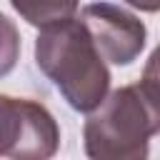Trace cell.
<instances>
[{
	"mask_svg": "<svg viewBox=\"0 0 160 160\" xmlns=\"http://www.w3.org/2000/svg\"><path fill=\"white\" fill-rule=\"evenodd\" d=\"M160 132V95L145 82L112 90L85 120L88 160H148L150 138Z\"/></svg>",
	"mask_w": 160,
	"mask_h": 160,
	"instance_id": "1",
	"label": "cell"
},
{
	"mask_svg": "<svg viewBox=\"0 0 160 160\" xmlns=\"http://www.w3.org/2000/svg\"><path fill=\"white\" fill-rule=\"evenodd\" d=\"M35 62L55 82L70 108L92 112L110 88V70L80 20H65L40 30Z\"/></svg>",
	"mask_w": 160,
	"mask_h": 160,
	"instance_id": "2",
	"label": "cell"
},
{
	"mask_svg": "<svg viewBox=\"0 0 160 160\" xmlns=\"http://www.w3.org/2000/svg\"><path fill=\"white\" fill-rule=\"evenodd\" d=\"M60 148V128L52 112L28 98L0 95V158L50 160Z\"/></svg>",
	"mask_w": 160,
	"mask_h": 160,
	"instance_id": "3",
	"label": "cell"
},
{
	"mask_svg": "<svg viewBox=\"0 0 160 160\" xmlns=\"http://www.w3.org/2000/svg\"><path fill=\"white\" fill-rule=\"evenodd\" d=\"M95 42L102 60L115 65H130L145 48L148 30L140 18L112 5V2H92L85 5L80 20Z\"/></svg>",
	"mask_w": 160,
	"mask_h": 160,
	"instance_id": "4",
	"label": "cell"
},
{
	"mask_svg": "<svg viewBox=\"0 0 160 160\" xmlns=\"http://www.w3.org/2000/svg\"><path fill=\"white\" fill-rule=\"evenodd\" d=\"M15 12L35 28H50L65 20H72L80 0H10Z\"/></svg>",
	"mask_w": 160,
	"mask_h": 160,
	"instance_id": "5",
	"label": "cell"
},
{
	"mask_svg": "<svg viewBox=\"0 0 160 160\" xmlns=\"http://www.w3.org/2000/svg\"><path fill=\"white\" fill-rule=\"evenodd\" d=\"M20 58V32L15 22L0 12V78H5Z\"/></svg>",
	"mask_w": 160,
	"mask_h": 160,
	"instance_id": "6",
	"label": "cell"
},
{
	"mask_svg": "<svg viewBox=\"0 0 160 160\" xmlns=\"http://www.w3.org/2000/svg\"><path fill=\"white\" fill-rule=\"evenodd\" d=\"M140 82H145L150 90H155L160 95V45L150 52L148 62H145V70H142V78Z\"/></svg>",
	"mask_w": 160,
	"mask_h": 160,
	"instance_id": "7",
	"label": "cell"
},
{
	"mask_svg": "<svg viewBox=\"0 0 160 160\" xmlns=\"http://www.w3.org/2000/svg\"><path fill=\"white\" fill-rule=\"evenodd\" d=\"M125 2L142 10V12H158L160 10V0H125Z\"/></svg>",
	"mask_w": 160,
	"mask_h": 160,
	"instance_id": "8",
	"label": "cell"
}]
</instances>
